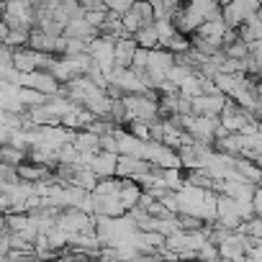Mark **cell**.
I'll list each match as a JSON object with an SVG mask.
<instances>
[{"instance_id": "obj_1", "label": "cell", "mask_w": 262, "mask_h": 262, "mask_svg": "<svg viewBox=\"0 0 262 262\" xmlns=\"http://www.w3.org/2000/svg\"><path fill=\"white\" fill-rule=\"evenodd\" d=\"M257 8H259V0H231V3L221 6V21L229 29H236L252 13H257Z\"/></svg>"}, {"instance_id": "obj_2", "label": "cell", "mask_w": 262, "mask_h": 262, "mask_svg": "<svg viewBox=\"0 0 262 262\" xmlns=\"http://www.w3.org/2000/svg\"><path fill=\"white\" fill-rule=\"evenodd\" d=\"M224 103H226V95H221V93L219 95H198V98H190V113L216 118L221 113Z\"/></svg>"}, {"instance_id": "obj_3", "label": "cell", "mask_w": 262, "mask_h": 262, "mask_svg": "<svg viewBox=\"0 0 262 262\" xmlns=\"http://www.w3.org/2000/svg\"><path fill=\"white\" fill-rule=\"evenodd\" d=\"M134 52H137V41L131 36H123V39H116L113 41V67H121L126 70L134 59Z\"/></svg>"}, {"instance_id": "obj_4", "label": "cell", "mask_w": 262, "mask_h": 262, "mask_svg": "<svg viewBox=\"0 0 262 262\" xmlns=\"http://www.w3.org/2000/svg\"><path fill=\"white\" fill-rule=\"evenodd\" d=\"M137 41V47L139 49H155V47H160V36H157V29H155V24H149V26H144V29H139L134 36H131Z\"/></svg>"}, {"instance_id": "obj_5", "label": "cell", "mask_w": 262, "mask_h": 262, "mask_svg": "<svg viewBox=\"0 0 262 262\" xmlns=\"http://www.w3.org/2000/svg\"><path fill=\"white\" fill-rule=\"evenodd\" d=\"M103 6H105L108 13H113V16H123L131 6H134V0H103Z\"/></svg>"}, {"instance_id": "obj_6", "label": "cell", "mask_w": 262, "mask_h": 262, "mask_svg": "<svg viewBox=\"0 0 262 262\" xmlns=\"http://www.w3.org/2000/svg\"><path fill=\"white\" fill-rule=\"evenodd\" d=\"M226 3H231V0H219V6H226Z\"/></svg>"}, {"instance_id": "obj_7", "label": "cell", "mask_w": 262, "mask_h": 262, "mask_svg": "<svg viewBox=\"0 0 262 262\" xmlns=\"http://www.w3.org/2000/svg\"><path fill=\"white\" fill-rule=\"evenodd\" d=\"M93 3H95V6H103V0H93Z\"/></svg>"}]
</instances>
